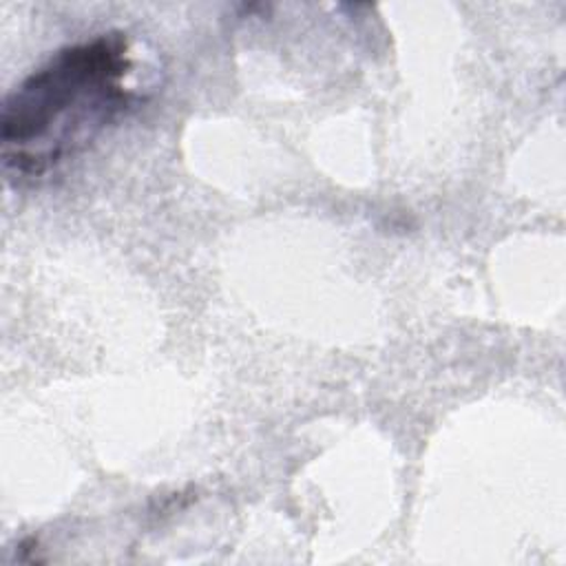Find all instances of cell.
<instances>
[{"mask_svg": "<svg viewBox=\"0 0 566 566\" xmlns=\"http://www.w3.org/2000/svg\"><path fill=\"white\" fill-rule=\"evenodd\" d=\"M130 42L111 31L55 51L2 102L0 155L9 181L35 184L82 153L135 102Z\"/></svg>", "mask_w": 566, "mask_h": 566, "instance_id": "obj_1", "label": "cell"}]
</instances>
